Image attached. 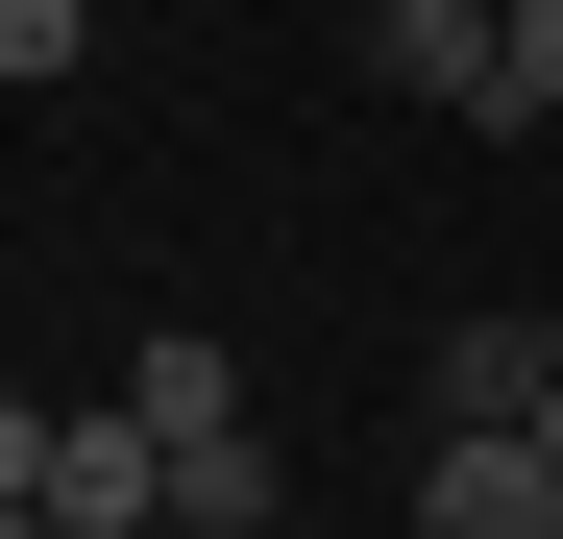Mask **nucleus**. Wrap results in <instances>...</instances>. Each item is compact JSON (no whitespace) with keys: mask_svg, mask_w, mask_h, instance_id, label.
I'll return each mask as SVG.
<instances>
[{"mask_svg":"<svg viewBox=\"0 0 563 539\" xmlns=\"http://www.w3.org/2000/svg\"><path fill=\"white\" fill-rule=\"evenodd\" d=\"M367 74L441 123H515V0H367Z\"/></svg>","mask_w":563,"mask_h":539,"instance_id":"f257e3e1","label":"nucleus"},{"mask_svg":"<svg viewBox=\"0 0 563 539\" xmlns=\"http://www.w3.org/2000/svg\"><path fill=\"white\" fill-rule=\"evenodd\" d=\"M417 539H563V466H539V417H441V466H417Z\"/></svg>","mask_w":563,"mask_h":539,"instance_id":"f03ea898","label":"nucleus"},{"mask_svg":"<svg viewBox=\"0 0 563 539\" xmlns=\"http://www.w3.org/2000/svg\"><path fill=\"white\" fill-rule=\"evenodd\" d=\"M49 515H74V539H147V515H172V417H147V393H99V417L49 441Z\"/></svg>","mask_w":563,"mask_h":539,"instance_id":"7ed1b4c3","label":"nucleus"},{"mask_svg":"<svg viewBox=\"0 0 563 539\" xmlns=\"http://www.w3.org/2000/svg\"><path fill=\"white\" fill-rule=\"evenodd\" d=\"M172 441H245V369H221V319H147V369H123Z\"/></svg>","mask_w":563,"mask_h":539,"instance_id":"20e7f679","label":"nucleus"},{"mask_svg":"<svg viewBox=\"0 0 563 539\" xmlns=\"http://www.w3.org/2000/svg\"><path fill=\"white\" fill-rule=\"evenodd\" d=\"M539 369H563V319H465V343H441V393H465V417H539Z\"/></svg>","mask_w":563,"mask_h":539,"instance_id":"39448f33","label":"nucleus"},{"mask_svg":"<svg viewBox=\"0 0 563 539\" xmlns=\"http://www.w3.org/2000/svg\"><path fill=\"white\" fill-rule=\"evenodd\" d=\"M74 50H99V0H0V74H25V99H49Z\"/></svg>","mask_w":563,"mask_h":539,"instance_id":"423d86ee","label":"nucleus"},{"mask_svg":"<svg viewBox=\"0 0 563 539\" xmlns=\"http://www.w3.org/2000/svg\"><path fill=\"white\" fill-rule=\"evenodd\" d=\"M515 123H563V0H515Z\"/></svg>","mask_w":563,"mask_h":539,"instance_id":"0eeeda50","label":"nucleus"},{"mask_svg":"<svg viewBox=\"0 0 563 539\" xmlns=\"http://www.w3.org/2000/svg\"><path fill=\"white\" fill-rule=\"evenodd\" d=\"M49 441H74V417H25V393H0V491H49Z\"/></svg>","mask_w":563,"mask_h":539,"instance_id":"6e6552de","label":"nucleus"},{"mask_svg":"<svg viewBox=\"0 0 563 539\" xmlns=\"http://www.w3.org/2000/svg\"><path fill=\"white\" fill-rule=\"evenodd\" d=\"M0 539H74V515H49V491H0Z\"/></svg>","mask_w":563,"mask_h":539,"instance_id":"1a4fd4ad","label":"nucleus"}]
</instances>
